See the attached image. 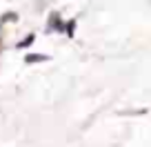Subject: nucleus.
<instances>
[{"label": "nucleus", "instance_id": "nucleus-1", "mask_svg": "<svg viewBox=\"0 0 151 147\" xmlns=\"http://www.w3.org/2000/svg\"><path fill=\"white\" fill-rule=\"evenodd\" d=\"M47 29H49V31H62V29H65V25H62V20H60V16H58V14H51V16H49Z\"/></svg>", "mask_w": 151, "mask_h": 147}, {"label": "nucleus", "instance_id": "nucleus-2", "mask_svg": "<svg viewBox=\"0 0 151 147\" xmlns=\"http://www.w3.org/2000/svg\"><path fill=\"white\" fill-rule=\"evenodd\" d=\"M45 60H49L47 54H27L24 56V62H29V65L31 62H45Z\"/></svg>", "mask_w": 151, "mask_h": 147}, {"label": "nucleus", "instance_id": "nucleus-3", "mask_svg": "<svg viewBox=\"0 0 151 147\" xmlns=\"http://www.w3.org/2000/svg\"><path fill=\"white\" fill-rule=\"evenodd\" d=\"M33 40H36V36H33V33H29V36H27L24 40H20V43H18V49H24V47H29V45H31Z\"/></svg>", "mask_w": 151, "mask_h": 147}, {"label": "nucleus", "instance_id": "nucleus-4", "mask_svg": "<svg viewBox=\"0 0 151 147\" xmlns=\"http://www.w3.org/2000/svg\"><path fill=\"white\" fill-rule=\"evenodd\" d=\"M18 20V14H14V11H9V14L2 16V22H16Z\"/></svg>", "mask_w": 151, "mask_h": 147}, {"label": "nucleus", "instance_id": "nucleus-5", "mask_svg": "<svg viewBox=\"0 0 151 147\" xmlns=\"http://www.w3.org/2000/svg\"><path fill=\"white\" fill-rule=\"evenodd\" d=\"M65 31H67V36H69V38L73 36V31H76V20H71V22L65 25Z\"/></svg>", "mask_w": 151, "mask_h": 147}]
</instances>
